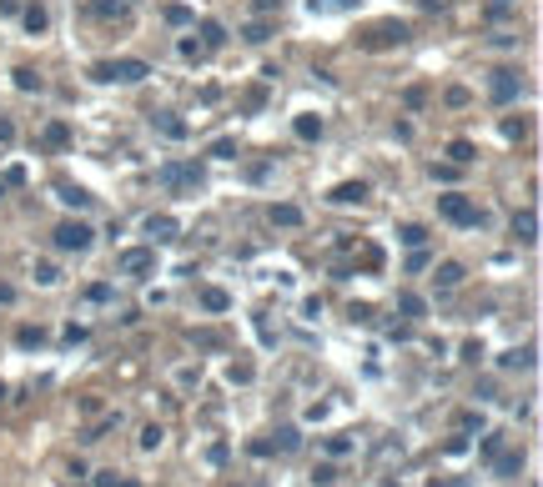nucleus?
<instances>
[{
	"label": "nucleus",
	"mask_w": 543,
	"mask_h": 487,
	"mask_svg": "<svg viewBox=\"0 0 543 487\" xmlns=\"http://www.w3.org/2000/svg\"><path fill=\"white\" fill-rule=\"evenodd\" d=\"M156 181L172 186V191H196L201 186V166L196 161H167V166H156Z\"/></svg>",
	"instance_id": "f03ea898"
},
{
	"label": "nucleus",
	"mask_w": 543,
	"mask_h": 487,
	"mask_svg": "<svg viewBox=\"0 0 543 487\" xmlns=\"http://www.w3.org/2000/svg\"><path fill=\"white\" fill-rule=\"evenodd\" d=\"M267 216H272V227H302V206H292V201H282V206H272Z\"/></svg>",
	"instance_id": "2eb2a0df"
},
{
	"label": "nucleus",
	"mask_w": 543,
	"mask_h": 487,
	"mask_svg": "<svg viewBox=\"0 0 543 487\" xmlns=\"http://www.w3.org/2000/svg\"><path fill=\"white\" fill-rule=\"evenodd\" d=\"M45 25H50V11H45V6H26V30H30V35H40Z\"/></svg>",
	"instance_id": "412c9836"
},
{
	"label": "nucleus",
	"mask_w": 543,
	"mask_h": 487,
	"mask_svg": "<svg viewBox=\"0 0 543 487\" xmlns=\"http://www.w3.org/2000/svg\"><path fill=\"white\" fill-rule=\"evenodd\" d=\"M11 302H16V287H11V282H0V306H11Z\"/></svg>",
	"instance_id": "c03bdc74"
},
{
	"label": "nucleus",
	"mask_w": 543,
	"mask_h": 487,
	"mask_svg": "<svg viewBox=\"0 0 543 487\" xmlns=\"http://www.w3.org/2000/svg\"><path fill=\"white\" fill-rule=\"evenodd\" d=\"M161 437H167V432H161L156 422H151V427H141V452H156V447H161Z\"/></svg>",
	"instance_id": "bb28decb"
},
{
	"label": "nucleus",
	"mask_w": 543,
	"mask_h": 487,
	"mask_svg": "<svg viewBox=\"0 0 543 487\" xmlns=\"http://www.w3.org/2000/svg\"><path fill=\"white\" fill-rule=\"evenodd\" d=\"M408 35H413V30H408L403 21H383V25H372L367 35H357V45H362V50H393V45H403Z\"/></svg>",
	"instance_id": "20e7f679"
},
{
	"label": "nucleus",
	"mask_w": 543,
	"mask_h": 487,
	"mask_svg": "<svg viewBox=\"0 0 543 487\" xmlns=\"http://www.w3.org/2000/svg\"><path fill=\"white\" fill-rule=\"evenodd\" d=\"M252 6H257V11L267 16V11H277V6H282V0H252Z\"/></svg>",
	"instance_id": "a18cd8bd"
},
{
	"label": "nucleus",
	"mask_w": 543,
	"mask_h": 487,
	"mask_svg": "<svg viewBox=\"0 0 543 487\" xmlns=\"http://www.w3.org/2000/svg\"><path fill=\"white\" fill-rule=\"evenodd\" d=\"M201 306H206V311H227V306H232V297H227L222 287H206V292H201Z\"/></svg>",
	"instance_id": "393cba45"
},
{
	"label": "nucleus",
	"mask_w": 543,
	"mask_h": 487,
	"mask_svg": "<svg viewBox=\"0 0 543 487\" xmlns=\"http://www.w3.org/2000/svg\"><path fill=\"white\" fill-rule=\"evenodd\" d=\"M86 302H111V287H106V282H96V287H86Z\"/></svg>",
	"instance_id": "e433bc0d"
},
{
	"label": "nucleus",
	"mask_w": 543,
	"mask_h": 487,
	"mask_svg": "<svg viewBox=\"0 0 543 487\" xmlns=\"http://www.w3.org/2000/svg\"><path fill=\"white\" fill-rule=\"evenodd\" d=\"M177 56H181V61H201V56H206V45H201L196 35H181V40H177Z\"/></svg>",
	"instance_id": "5701e85b"
},
{
	"label": "nucleus",
	"mask_w": 543,
	"mask_h": 487,
	"mask_svg": "<svg viewBox=\"0 0 543 487\" xmlns=\"http://www.w3.org/2000/svg\"><path fill=\"white\" fill-rule=\"evenodd\" d=\"M367 196H372V186H367V181H342V186H332V191H328V201H332V206H362Z\"/></svg>",
	"instance_id": "0eeeda50"
},
{
	"label": "nucleus",
	"mask_w": 543,
	"mask_h": 487,
	"mask_svg": "<svg viewBox=\"0 0 543 487\" xmlns=\"http://www.w3.org/2000/svg\"><path fill=\"white\" fill-rule=\"evenodd\" d=\"M16 342H21V347H40L45 332H40V327H16Z\"/></svg>",
	"instance_id": "c85d7f7f"
},
{
	"label": "nucleus",
	"mask_w": 543,
	"mask_h": 487,
	"mask_svg": "<svg viewBox=\"0 0 543 487\" xmlns=\"http://www.w3.org/2000/svg\"><path fill=\"white\" fill-rule=\"evenodd\" d=\"M383 487H398V482H383Z\"/></svg>",
	"instance_id": "09e8293b"
},
{
	"label": "nucleus",
	"mask_w": 543,
	"mask_h": 487,
	"mask_svg": "<svg viewBox=\"0 0 543 487\" xmlns=\"http://www.w3.org/2000/svg\"><path fill=\"white\" fill-rule=\"evenodd\" d=\"M167 21H172V25H191V11H186V6H172Z\"/></svg>",
	"instance_id": "58836bf2"
},
{
	"label": "nucleus",
	"mask_w": 543,
	"mask_h": 487,
	"mask_svg": "<svg viewBox=\"0 0 543 487\" xmlns=\"http://www.w3.org/2000/svg\"><path fill=\"white\" fill-rule=\"evenodd\" d=\"M11 76H16V91H26V96H30V91H35V96H40V91H45V81H40V76H35V71H30V66H16V71H11Z\"/></svg>",
	"instance_id": "a211bd4d"
},
{
	"label": "nucleus",
	"mask_w": 543,
	"mask_h": 487,
	"mask_svg": "<svg viewBox=\"0 0 543 487\" xmlns=\"http://www.w3.org/2000/svg\"><path fill=\"white\" fill-rule=\"evenodd\" d=\"M50 241H56V251H91L96 231H91L86 222H61L56 231H50Z\"/></svg>",
	"instance_id": "39448f33"
},
{
	"label": "nucleus",
	"mask_w": 543,
	"mask_h": 487,
	"mask_svg": "<svg viewBox=\"0 0 543 487\" xmlns=\"http://www.w3.org/2000/svg\"><path fill=\"white\" fill-rule=\"evenodd\" d=\"M272 447H277V452H297V447H302V432H297V427H282Z\"/></svg>",
	"instance_id": "a878e982"
},
{
	"label": "nucleus",
	"mask_w": 543,
	"mask_h": 487,
	"mask_svg": "<svg viewBox=\"0 0 543 487\" xmlns=\"http://www.w3.org/2000/svg\"><path fill=\"white\" fill-rule=\"evenodd\" d=\"M35 282H40V287H56V282H61V272H56L50 261H40V266H35Z\"/></svg>",
	"instance_id": "7c9ffc66"
},
{
	"label": "nucleus",
	"mask_w": 543,
	"mask_h": 487,
	"mask_svg": "<svg viewBox=\"0 0 543 487\" xmlns=\"http://www.w3.org/2000/svg\"><path fill=\"white\" fill-rule=\"evenodd\" d=\"M398 241L418 251V246H427V227H418V222H408V227H398Z\"/></svg>",
	"instance_id": "6ab92c4d"
},
{
	"label": "nucleus",
	"mask_w": 543,
	"mask_h": 487,
	"mask_svg": "<svg viewBox=\"0 0 543 487\" xmlns=\"http://www.w3.org/2000/svg\"><path fill=\"white\" fill-rule=\"evenodd\" d=\"M422 11H443V0H422Z\"/></svg>",
	"instance_id": "49530a36"
},
{
	"label": "nucleus",
	"mask_w": 543,
	"mask_h": 487,
	"mask_svg": "<svg viewBox=\"0 0 543 487\" xmlns=\"http://www.w3.org/2000/svg\"><path fill=\"white\" fill-rule=\"evenodd\" d=\"M508 11H513V6H508V0H493V6H488V16H493V21H503Z\"/></svg>",
	"instance_id": "37998d69"
},
{
	"label": "nucleus",
	"mask_w": 543,
	"mask_h": 487,
	"mask_svg": "<svg viewBox=\"0 0 543 487\" xmlns=\"http://www.w3.org/2000/svg\"><path fill=\"white\" fill-rule=\"evenodd\" d=\"M96 487H141L131 477H116V472H96Z\"/></svg>",
	"instance_id": "c756f323"
},
{
	"label": "nucleus",
	"mask_w": 543,
	"mask_h": 487,
	"mask_svg": "<svg viewBox=\"0 0 543 487\" xmlns=\"http://www.w3.org/2000/svg\"><path fill=\"white\" fill-rule=\"evenodd\" d=\"M242 35H247V40H252V45H262V40H267V35H272V25H267V21H252V25H247V30H242Z\"/></svg>",
	"instance_id": "473e14b6"
},
{
	"label": "nucleus",
	"mask_w": 543,
	"mask_h": 487,
	"mask_svg": "<svg viewBox=\"0 0 543 487\" xmlns=\"http://www.w3.org/2000/svg\"><path fill=\"white\" fill-rule=\"evenodd\" d=\"M518 467H523V452H508V457H498V472H503V477H513Z\"/></svg>",
	"instance_id": "72a5a7b5"
},
{
	"label": "nucleus",
	"mask_w": 543,
	"mask_h": 487,
	"mask_svg": "<svg viewBox=\"0 0 543 487\" xmlns=\"http://www.w3.org/2000/svg\"><path fill=\"white\" fill-rule=\"evenodd\" d=\"M116 266H121L126 277H151V272H156V251H151V246H126V251L116 256Z\"/></svg>",
	"instance_id": "423d86ee"
},
{
	"label": "nucleus",
	"mask_w": 543,
	"mask_h": 487,
	"mask_svg": "<svg viewBox=\"0 0 543 487\" xmlns=\"http://www.w3.org/2000/svg\"><path fill=\"white\" fill-rule=\"evenodd\" d=\"M463 166H453V161H448V166H432V181H453Z\"/></svg>",
	"instance_id": "79ce46f5"
},
{
	"label": "nucleus",
	"mask_w": 543,
	"mask_h": 487,
	"mask_svg": "<svg viewBox=\"0 0 543 487\" xmlns=\"http://www.w3.org/2000/svg\"><path fill=\"white\" fill-rule=\"evenodd\" d=\"M518 91H523V81H518V71H493V101H498V105H508V101H518Z\"/></svg>",
	"instance_id": "1a4fd4ad"
},
{
	"label": "nucleus",
	"mask_w": 543,
	"mask_h": 487,
	"mask_svg": "<svg viewBox=\"0 0 543 487\" xmlns=\"http://www.w3.org/2000/svg\"><path fill=\"white\" fill-rule=\"evenodd\" d=\"M16 141V121L11 116H0V146H11Z\"/></svg>",
	"instance_id": "a19ab883"
},
{
	"label": "nucleus",
	"mask_w": 543,
	"mask_h": 487,
	"mask_svg": "<svg viewBox=\"0 0 543 487\" xmlns=\"http://www.w3.org/2000/svg\"><path fill=\"white\" fill-rule=\"evenodd\" d=\"M427 487H458V482H438V477H432V482H427Z\"/></svg>",
	"instance_id": "de8ad7c7"
},
{
	"label": "nucleus",
	"mask_w": 543,
	"mask_h": 487,
	"mask_svg": "<svg viewBox=\"0 0 543 487\" xmlns=\"http://www.w3.org/2000/svg\"><path fill=\"white\" fill-rule=\"evenodd\" d=\"M312 482H317V487H332V482H337V467H332V462H317V467H312Z\"/></svg>",
	"instance_id": "cd10ccee"
},
{
	"label": "nucleus",
	"mask_w": 543,
	"mask_h": 487,
	"mask_svg": "<svg viewBox=\"0 0 543 487\" xmlns=\"http://www.w3.org/2000/svg\"><path fill=\"white\" fill-rule=\"evenodd\" d=\"M463 261H443L438 272H432V282H438V292H453V287H463Z\"/></svg>",
	"instance_id": "9b49d317"
},
{
	"label": "nucleus",
	"mask_w": 543,
	"mask_h": 487,
	"mask_svg": "<svg viewBox=\"0 0 543 487\" xmlns=\"http://www.w3.org/2000/svg\"><path fill=\"white\" fill-rule=\"evenodd\" d=\"M513 236H518L523 246L538 241V216H533V211H513Z\"/></svg>",
	"instance_id": "f8f14e48"
},
{
	"label": "nucleus",
	"mask_w": 543,
	"mask_h": 487,
	"mask_svg": "<svg viewBox=\"0 0 543 487\" xmlns=\"http://www.w3.org/2000/svg\"><path fill=\"white\" fill-rule=\"evenodd\" d=\"M448 161H453V166H473V161H478V146H473L468 136H453V141H448Z\"/></svg>",
	"instance_id": "ddd939ff"
},
{
	"label": "nucleus",
	"mask_w": 543,
	"mask_h": 487,
	"mask_svg": "<svg viewBox=\"0 0 543 487\" xmlns=\"http://www.w3.org/2000/svg\"><path fill=\"white\" fill-rule=\"evenodd\" d=\"M458 427H468V432L478 427V432H483V412H458Z\"/></svg>",
	"instance_id": "ea45409f"
},
{
	"label": "nucleus",
	"mask_w": 543,
	"mask_h": 487,
	"mask_svg": "<svg viewBox=\"0 0 543 487\" xmlns=\"http://www.w3.org/2000/svg\"><path fill=\"white\" fill-rule=\"evenodd\" d=\"M398 306H403V316H413V321H418V316H427V302H422L418 292H403V297H398Z\"/></svg>",
	"instance_id": "4be33fe9"
},
{
	"label": "nucleus",
	"mask_w": 543,
	"mask_h": 487,
	"mask_svg": "<svg viewBox=\"0 0 543 487\" xmlns=\"http://www.w3.org/2000/svg\"><path fill=\"white\" fill-rule=\"evenodd\" d=\"M56 196H61L66 206H76V211H86V206L96 201V196H91L86 186H71V181H61V186H56Z\"/></svg>",
	"instance_id": "4468645a"
},
{
	"label": "nucleus",
	"mask_w": 543,
	"mask_h": 487,
	"mask_svg": "<svg viewBox=\"0 0 543 487\" xmlns=\"http://www.w3.org/2000/svg\"><path fill=\"white\" fill-rule=\"evenodd\" d=\"M151 126L167 136V141H186V136H191V126H186L177 111H156V116H151Z\"/></svg>",
	"instance_id": "6e6552de"
},
{
	"label": "nucleus",
	"mask_w": 543,
	"mask_h": 487,
	"mask_svg": "<svg viewBox=\"0 0 543 487\" xmlns=\"http://www.w3.org/2000/svg\"><path fill=\"white\" fill-rule=\"evenodd\" d=\"M206 156H216V161H237V141H232V136H216V141L206 146Z\"/></svg>",
	"instance_id": "b1692460"
},
{
	"label": "nucleus",
	"mask_w": 543,
	"mask_h": 487,
	"mask_svg": "<svg viewBox=\"0 0 543 487\" xmlns=\"http://www.w3.org/2000/svg\"><path fill=\"white\" fill-rule=\"evenodd\" d=\"M201 45L206 50H222L227 45V25L222 21H201Z\"/></svg>",
	"instance_id": "f3484780"
},
{
	"label": "nucleus",
	"mask_w": 543,
	"mask_h": 487,
	"mask_svg": "<svg viewBox=\"0 0 543 487\" xmlns=\"http://www.w3.org/2000/svg\"><path fill=\"white\" fill-rule=\"evenodd\" d=\"M146 236H151V241H177L181 227H177V216L161 211V216H146Z\"/></svg>",
	"instance_id": "9d476101"
},
{
	"label": "nucleus",
	"mask_w": 543,
	"mask_h": 487,
	"mask_svg": "<svg viewBox=\"0 0 543 487\" xmlns=\"http://www.w3.org/2000/svg\"><path fill=\"white\" fill-rule=\"evenodd\" d=\"M307 6H312V16H317V11H347L352 0H307Z\"/></svg>",
	"instance_id": "f704fd0d"
},
{
	"label": "nucleus",
	"mask_w": 543,
	"mask_h": 487,
	"mask_svg": "<svg viewBox=\"0 0 543 487\" xmlns=\"http://www.w3.org/2000/svg\"><path fill=\"white\" fill-rule=\"evenodd\" d=\"M322 447H328V457H347L352 452V437H328Z\"/></svg>",
	"instance_id": "2f4dec72"
},
{
	"label": "nucleus",
	"mask_w": 543,
	"mask_h": 487,
	"mask_svg": "<svg viewBox=\"0 0 543 487\" xmlns=\"http://www.w3.org/2000/svg\"><path fill=\"white\" fill-rule=\"evenodd\" d=\"M292 136L297 141H322V116H297L292 121Z\"/></svg>",
	"instance_id": "dca6fc26"
},
{
	"label": "nucleus",
	"mask_w": 543,
	"mask_h": 487,
	"mask_svg": "<svg viewBox=\"0 0 543 487\" xmlns=\"http://www.w3.org/2000/svg\"><path fill=\"white\" fill-rule=\"evenodd\" d=\"M40 136H45V146H56V151H61V146L71 141V126H66V121H45V131H40Z\"/></svg>",
	"instance_id": "aec40b11"
},
{
	"label": "nucleus",
	"mask_w": 543,
	"mask_h": 487,
	"mask_svg": "<svg viewBox=\"0 0 543 487\" xmlns=\"http://www.w3.org/2000/svg\"><path fill=\"white\" fill-rule=\"evenodd\" d=\"M438 211H443V222H453V227H478L483 222V211L463 196V191H448V196H438Z\"/></svg>",
	"instance_id": "7ed1b4c3"
},
{
	"label": "nucleus",
	"mask_w": 543,
	"mask_h": 487,
	"mask_svg": "<svg viewBox=\"0 0 543 487\" xmlns=\"http://www.w3.org/2000/svg\"><path fill=\"white\" fill-rule=\"evenodd\" d=\"M403 101H408V111H418V105L427 101V91H422V86H408V91H403Z\"/></svg>",
	"instance_id": "c9c22d12"
},
{
	"label": "nucleus",
	"mask_w": 543,
	"mask_h": 487,
	"mask_svg": "<svg viewBox=\"0 0 543 487\" xmlns=\"http://www.w3.org/2000/svg\"><path fill=\"white\" fill-rule=\"evenodd\" d=\"M498 447H503V437H498V432H488V437H483V457H498Z\"/></svg>",
	"instance_id": "4c0bfd02"
},
{
	"label": "nucleus",
	"mask_w": 543,
	"mask_h": 487,
	"mask_svg": "<svg viewBox=\"0 0 543 487\" xmlns=\"http://www.w3.org/2000/svg\"><path fill=\"white\" fill-rule=\"evenodd\" d=\"M151 76V66L146 61H136V56H121V61H96L91 66V81H101V86H141Z\"/></svg>",
	"instance_id": "f257e3e1"
}]
</instances>
